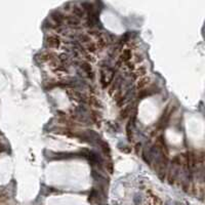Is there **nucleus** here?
<instances>
[{"mask_svg":"<svg viewBox=\"0 0 205 205\" xmlns=\"http://www.w3.org/2000/svg\"><path fill=\"white\" fill-rule=\"evenodd\" d=\"M91 119L93 120V122H95V124H100V114L98 112H95V111H92L91 112Z\"/></svg>","mask_w":205,"mask_h":205,"instance_id":"nucleus-13","label":"nucleus"},{"mask_svg":"<svg viewBox=\"0 0 205 205\" xmlns=\"http://www.w3.org/2000/svg\"><path fill=\"white\" fill-rule=\"evenodd\" d=\"M67 93H68V95L72 98V100H76V102H84V100H84V96H83L80 92H78V91L72 90V89H68V90H67Z\"/></svg>","mask_w":205,"mask_h":205,"instance_id":"nucleus-3","label":"nucleus"},{"mask_svg":"<svg viewBox=\"0 0 205 205\" xmlns=\"http://www.w3.org/2000/svg\"><path fill=\"white\" fill-rule=\"evenodd\" d=\"M102 151H104V153H106V154L110 153V148H109V145H108L107 143L102 142Z\"/></svg>","mask_w":205,"mask_h":205,"instance_id":"nucleus-17","label":"nucleus"},{"mask_svg":"<svg viewBox=\"0 0 205 205\" xmlns=\"http://www.w3.org/2000/svg\"><path fill=\"white\" fill-rule=\"evenodd\" d=\"M85 48H86V50H88V51H91V52H94L96 49H98V45L95 43H93V42H88L87 44H86V46H85Z\"/></svg>","mask_w":205,"mask_h":205,"instance_id":"nucleus-12","label":"nucleus"},{"mask_svg":"<svg viewBox=\"0 0 205 205\" xmlns=\"http://www.w3.org/2000/svg\"><path fill=\"white\" fill-rule=\"evenodd\" d=\"M149 81H150L149 78H143V79H141V80L139 81V83H137V89H139V90L144 89V88L146 87V86L148 85V84H149Z\"/></svg>","mask_w":205,"mask_h":205,"instance_id":"nucleus-9","label":"nucleus"},{"mask_svg":"<svg viewBox=\"0 0 205 205\" xmlns=\"http://www.w3.org/2000/svg\"><path fill=\"white\" fill-rule=\"evenodd\" d=\"M46 44L49 47H58L61 44V39L58 35H49L46 38Z\"/></svg>","mask_w":205,"mask_h":205,"instance_id":"nucleus-1","label":"nucleus"},{"mask_svg":"<svg viewBox=\"0 0 205 205\" xmlns=\"http://www.w3.org/2000/svg\"><path fill=\"white\" fill-rule=\"evenodd\" d=\"M88 104H89L91 107H94V108L100 107V102H98V98H95L94 96H89V98H88Z\"/></svg>","mask_w":205,"mask_h":205,"instance_id":"nucleus-10","label":"nucleus"},{"mask_svg":"<svg viewBox=\"0 0 205 205\" xmlns=\"http://www.w3.org/2000/svg\"><path fill=\"white\" fill-rule=\"evenodd\" d=\"M129 112H130V108L129 107L124 108V110H122L121 111V113H120V118H121V119L126 118L127 116H128V114H129Z\"/></svg>","mask_w":205,"mask_h":205,"instance_id":"nucleus-14","label":"nucleus"},{"mask_svg":"<svg viewBox=\"0 0 205 205\" xmlns=\"http://www.w3.org/2000/svg\"><path fill=\"white\" fill-rule=\"evenodd\" d=\"M145 74H146V68H145V67H141V69H139V70L135 72V77L144 76Z\"/></svg>","mask_w":205,"mask_h":205,"instance_id":"nucleus-16","label":"nucleus"},{"mask_svg":"<svg viewBox=\"0 0 205 205\" xmlns=\"http://www.w3.org/2000/svg\"><path fill=\"white\" fill-rule=\"evenodd\" d=\"M51 19L54 20V22L56 23V25L59 27V26H61L62 23H63L64 21V17L60 13V12H56V13H52L51 15Z\"/></svg>","mask_w":205,"mask_h":205,"instance_id":"nucleus-6","label":"nucleus"},{"mask_svg":"<svg viewBox=\"0 0 205 205\" xmlns=\"http://www.w3.org/2000/svg\"><path fill=\"white\" fill-rule=\"evenodd\" d=\"M132 56V52H131V49L129 48H126L122 51V54L120 56V63H126L128 62L130 59H131Z\"/></svg>","mask_w":205,"mask_h":205,"instance_id":"nucleus-4","label":"nucleus"},{"mask_svg":"<svg viewBox=\"0 0 205 205\" xmlns=\"http://www.w3.org/2000/svg\"><path fill=\"white\" fill-rule=\"evenodd\" d=\"M54 59H58V56H56L54 52L52 51H47V52H44L41 54V61L42 62H47V61H52Z\"/></svg>","mask_w":205,"mask_h":205,"instance_id":"nucleus-5","label":"nucleus"},{"mask_svg":"<svg viewBox=\"0 0 205 205\" xmlns=\"http://www.w3.org/2000/svg\"><path fill=\"white\" fill-rule=\"evenodd\" d=\"M67 19V23H68L70 26H72V27H75V28H78L79 25H80V23H79L78 19H76L75 17H66Z\"/></svg>","mask_w":205,"mask_h":205,"instance_id":"nucleus-8","label":"nucleus"},{"mask_svg":"<svg viewBox=\"0 0 205 205\" xmlns=\"http://www.w3.org/2000/svg\"><path fill=\"white\" fill-rule=\"evenodd\" d=\"M79 40H80L81 42H83V43H88V42H90V38H89V36H87V35H80L79 36Z\"/></svg>","mask_w":205,"mask_h":205,"instance_id":"nucleus-15","label":"nucleus"},{"mask_svg":"<svg viewBox=\"0 0 205 205\" xmlns=\"http://www.w3.org/2000/svg\"><path fill=\"white\" fill-rule=\"evenodd\" d=\"M73 13L74 15L77 17H82L83 15H84V11H83L82 8L77 7V6H74L73 7Z\"/></svg>","mask_w":205,"mask_h":205,"instance_id":"nucleus-11","label":"nucleus"},{"mask_svg":"<svg viewBox=\"0 0 205 205\" xmlns=\"http://www.w3.org/2000/svg\"><path fill=\"white\" fill-rule=\"evenodd\" d=\"M185 162L188 164L189 168H193L195 167L196 164V156L193 152H188L187 156H185Z\"/></svg>","mask_w":205,"mask_h":205,"instance_id":"nucleus-2","label":"nucleus"},{"mask_svg":"<svg viewBox=\"0 0 205 205\" xmlns=\"http://www.w3.org/2000/svg\"><path fill=\"white\" fill-rule=\"evenodd\" d=\"M81 68L84 70V72L87 74V76L89 77V78H93V73H92V71H91V67L89 64L83 63L82 65H81Z\"/></svg>","mask_w":205,"mask_h":205,"instance_id":"nucleus-7","label":"nucleus"}]
</instances>
